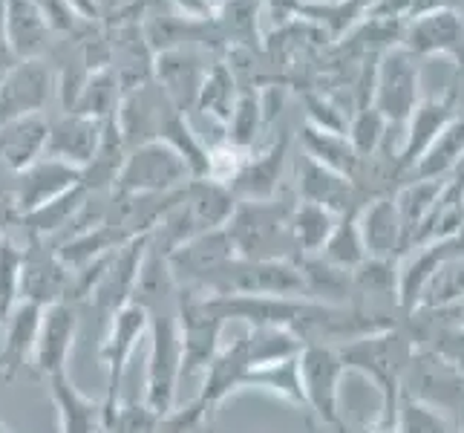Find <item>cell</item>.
<instances>
[{
  "label": "cell",
  "instance_id": "cell-14",
  "mask_svg": "<svg viewBox=\"0 0 464 433\" xmlns=\"http://www.w3.org/2000/svg\"><path fill=\"white\" fill-rule=\"evenodd\" d=\"M24 261H21V300L50 307L67 300L72 271L61 263L58 251L50 249L46 240L24 237Z\"/></svg>",
  "mask_w": 464,
  "mask_h": 433
},
{
  "label": "cell",
  "instance_id": "cell-46",
  "mask_svg": "<svg viewBox=\"0 0 464 433\" xmlns=\"http://www.w3.org/2000/svg\"><path fill=\"white\" fill-rule=\"evenodd\" d=\"M32 4L38 6V12L44 15L46 26L53 29V35H78L87 24L78 18V15L72 12V6L67 4V0H32Z\"/></svg>",
  "mask_w": 464,
  "mask_h": 433
},
{
  "label": "cell",
  "instance_id": "cell-27",
  "mask_svg": "<svg viewBox=\"0 0 464 433\" xmlns=\"http://www.w3.org/2000/svg\"><path fill=\"white\" fill-rule=\"evenodd\" d=\"M211 29L217 41H226L231 50H260V0H222L211 18Z\"/></svg>",
  "mask_w": 464,
  "mask_h": 433
},
{
  "label": "cell",
  "instance_id": "cell-7",
  "mask_svg": "<svg viewBox=\"0 0 464 433\" xmlns=\"http://www.w3.org/2000/svg\"><path fill=\"white\" fill-rule=\"evenodd\" d=\"M150 349H148V379H145V405L159 416L176 410L182 381V341L176 312L150 315Z\"/></svg>",
  "mask_w": 464,
  "mask_h": 433
},
{
  "label": "cell",
  "instance_id": "cell-26",
  "mask_svg": "<svg viewBox=\"0 0 464 433\" xmlns=\"http://www.w3.org/2000/svg\"><path fill=\"white\" fill-rule=\"evenodd\" d=\"M46 388L58 408L61 433H104V399H90L82 393L70 373L50 376Z\"/></svg>",
  "mask_w": 464,
  "mask_h": 433
},
{
  "label": "cell",
  "instance_id": "cell-15",
  "mask_svg": "<svg viewBox=\"0 0 464 433\" xmlns=\"http://www.w3.org/2000/svg\"><path fill=\"white\" fill-rule=\"evenodd\" d=\"M173 113H179V110L170 104V99L156 82H148L145 87H136L130 93H124L121 104H119V113H116V124L121 131L127 151L136 148V144L162 139Z\"/></svg>",
  "mask_w": 464,
  "mask_h": 433
},
{
  "label": "cell",
  "instance_id": "cell-23",
  "mask_svg": "<svg viewBox=\"0 0 464 433\" xmlns=\"http://www.w3.org/2000/svg\"><path fill=\"white\" fill-rule=\"evenodd\" d=\"M297 200L324 205L332 214H346L352 208H361L366 202L349 176L317 165L309 156H303V162L297 168Z\"/></svg>",
  "mask_w": 464,
  "mask_h": 433
},
{
  "label": "cell",
  "instance_id": "cell-2",
  "mask_svg": "<svg viewBox=\"0 0 464 433\" xmlns=\"http://www.w3.org/2000/svg\"><path fill=\"white\" fill-rule=\"evenodd\" d=\"M295 202L260 200L237 202L228 220V237L237 258L243 261H295L297 246L289 231V214Z\"/></svg>",
  "mask_w": 464,
  "mask_h": 433
},
{
  "label": "cell",
  "instance_id": "cell-25",
  "mask_svg": "<svg viewBox=\"0 0 464 433\" xmlns=\"http://www.w3.org/2000/svg\"><path fill=\"white\" fill-rule=\"evenodd\" d=\"M46 133H50V119L44 113L0 124V168L18 176L35 165L46 153Z\"/></svg>",
  "mask_w": 464,
  "mask_h": 433
},
{
  "label": "cell",
  "instance_id": "cell-40",
  "mask_svg": "<svg viewBox=\"0 0 464 433\" xmlns=\"http://www.w3.org/2000/svg\"><path fill=\"white\" fill-rule=\"evenodd\" d=\"M162 139L185 159V165L194 180H205L208 176V144L199 139V133L194 131V124H190V119L185 113L170 116Z\"/></svg>",
  "mask_w": 464,
  "mask_h": 433
},
{
  "label": "cell",
  "instance_id": "cell-36",
  "mask_svg": "<svg viewBox=\"0 0 464 433\" xmlns=\"http://www.w3.org/2000/svg\"><path fill=\"white\" fill-rule=\"evenodd\" d=\"M338 217L341 214H332L324 205L297 200L292 205V214H289V231H292V240L297 246V258L300 254H317L320 249H324Z\"/></svg>",
  "mask_w": 464,
  "mask_h": 433
},
{
  "label": "cell",
  "instance_id": "cell-16",
  "mask_svg": "<svg viewBox=\"0 0 464 433\" xmlns=\"http://www.w3.org/2000/svg\"><path fill=\"white\" fill-rule=\"evenodd\" d=\"M289 148H292V136L280 133L271 139L266 148L251 151L243 171H239L237 180L228 185L231 194L239 202L275 200L283 182V173H285V162H289Z\"/></svg>",
  "mask_w": 464,
  "mask_h": 433
},
{
  "label": "cell",
  "instance_id": "cell-29",
  "mask_svg": "<svg viewBox=\"0 0 464 433\" xmlns=\"http://www.w3.org/2000/svg\"><path fill=\"white\" fill-rule=\"evenodd\" d=\"M87 197H90V191L84 188V182H78L75 188L67 191V194H61V197L50 200L46 205L35 208V212L18 217V226H24L26 237L50 240V237L61 234L63 229L72 226L75 217L82 214Z\"/></svg>",
  "mask_w": 464,
  "mask_h": 433
},
{
  "label": "cell",
  "instance_id": "cell-24",
  "mask_svg": "<svg viewBox=\"0 0 464 433\" xmlns=\"http://www.w3.org/2000/svg\"><path fill=\"white\" fill-rule=\"evenodd\" d=\"M41 312L44 307L38 303L21 300L12 310V315L4 320V347H0V379L12 384L26 367H32V356H35V341H38V327H41Z\"/></svg>",
  "mask_w": 464,
  "mask_h": 433
},
{
  "label": "cell",
  "instance_id": "cell-39",
  "mask_svg": "<svg viewBox=\"0 0 464 433\" xmlns=\"http://www.w3.org/2000/svg\"><path fill=\"white\" fill-rule=\"evenodd\" d=\"M266 131L260 90H239V99L234 104V113L226 124V142L237 144L243 151H254L260 133Z\"/></svg>",
  "mask_w": 464,
  "mask_h": 433
},
{
  "label": "cell",
  "instance_id": "cell-33",
  "mask_svg": "<svg viewBox=\"0 0 464 433\" xmlns=\"http://www.w3.org/2000/svg\"><path fill=\"white\" fill-rule=\"evenodd\" d=\"M239 99V87H237V75L231 70V64H211L202 78V87H199V95H197V107L194 110H202V113L217 122L219 127H226L231 113H234V104Z\"/></svg>",
  "mask_w": 464,
  "mask_h": 433
},
{
  "label": "cell",
  "instance_id": "cell-3",
  "mask_svg": "<svg viewBox=\"0 0 464 433\" xmlns=\"http://www.w3.org/2000/svg\"><path fill=\"white\" fill-rule=\"evenodd\" d=\"M202 295H277V298H306L303 275L295 261H243L234 258L205 275L197 286Z\"/></svg>",
  "mask_w": 464,
  "mask_h": 433
},
{
  "label": "cell",
  "instance_id": "cell-13",
  "mask_svg": "<svg viewBox=\"0 0 464 433\" xmlns=\"http://www.w3.org/2000/svg\"><path fill=\"white\" fill-rule=\"evenodd\" d=\"M78 327H82V307H75L70 300H58L44 307L35 356H32L29 370L41 376L44 381L55 373H67V361L78 339Z\"/></svg>",
  "mask_w": 464,
  "mask_h": 433
},
{
  "label": "cell",
  "instance_id": "cell-30",
  "mask_svg": "<svg viewBox=\"0 0 464 433\" xmlns=\"http://www.w3.org/2000/svg\"><path fill=\"white\" fill-rule=\"evenodd\" d=\"M185 202L194 214L199 231H214L226 229L228 220L237 208V197L231 194L228 185L214 182V180H190L185 185Z\"/></svg>",
  "mask_w": 464,
  "mask_h": 433
},
{
  "label": "cell",
  "instance_id": "cell-48",
  "mask_svg": "<svg viewBox=\"0 0 464 433\" xmlns=\"http://www.w3.org/2000/svg\"><path fill=\"white\" fill-rule=\"evenodd\" d=\"M268 15L275 18L277 26H285L289 21H300L303 18V6H306V0H263Z\"/></svg>",
  "mask_w": 464,
  "mask_h": 433
},
{
  "label": "cell",
  "instance_id": "cell-31",
  "mask_svg": "<svg viewBox=\"0 0 464 433\" xmlns=\"http://www.w3.org/2000/svg\"><path fill=\"white\" fill-rule=\"evenodd\" d=\"M300 144L303 153L309 159H314L317 165H324L329 171H338L349 180H355V173L361 168V156L352 148V142L346 139V133H332V131H320V127H312L303 122L300 127Z\"/></svg>",
  "mask_w": 464,
  "mask_h": 433
},
{
  "label": "cell",
  "instance_id": "cell-52",
  "mask_svg": "<svg viewBox=\"0 0 464 433\" xmlns=\"http://www.w3.org/2000/svg\"><path fill=\"white\" fill-rule=\"evenodd\" d=\"M194 433H211V428H202V430H194Z\"/></svg>",
  "mask_w": 464,
  "mask_h": 433
},
{
  "label": "cell",
  "instance_id": "cell-20",
  "mask_svg": "<svg viewBox=\"0 0 464 433\" xmlns=\"http://www.w3.org/2000/svg\"><path fill=\"white\" fill-rule=\"evenodd\" d=\"M237 258L234 243L226 229L202 231L194 240H188L179 249L168 254L170 271L179 286H197L205 275H211L214 269Z\"/></svg>",
  "mask_w": 464,
  "mask_h": 433
},
{
  "label": "cell",
  "instance_id": "cell-43",
  "mask_svg": "<svg viewBox=\"0 0 464 433\" xmlns=\"http://www.w3.org/2000/svg\"><path fill=\"white\" fill-rule=\"evenodd\" d=\"M395 430L398 433H453V425L447 419V413L401 393L395 408Z\"/></svg>",
  "mask_w": 464,
  "mask_h": 433
},
{
  "label": "cell",
  "instance_id": "cell-17",
  "mask_svg": "<svg viewBox=\"0 0 464 433\" xmlns=\"http://www.w3.org/2000/svg\"><path fill=\"white\" fill-rule=\"evenodd\" d=\"M211 64H205L202 55L176 46V50L156 53L153 58V82L162 87V93L170 99V104L179 113H190L197 107V95L202 87V78Z\"/></svg>",
  "mask_w": 464,
  "mask_h": 433
},
{
  "label": "cell",
  "instance_id": "cell-28",
  "mask_svg": "<svg viewBox=\"0 0 464 433\" xmlns=\"http://www.w3.org/2000/svg\"><path fill=\"white\" fill-rule=\"evenodd\" d=\"M246 390H260L268 396H277V399H283V402H289L292 408H297L312 422L306 396H303V384H300L297 356L254 367V370H248L243 376V381H239V393H246Z\"/></svg>",
  "mask_w": 464,
  "mask_h": 433
},
{
  "label": "cell",
  "instance_id": "cell-4",
  "mask_svg": "<svg viewBox=\"0 0 464 433\" xmlns=\"http://www.w3.org/2000/svg\"><path fill=\"white\" fill-rule=\"evenodd\" d=\"M419 102H421V61L412 53H407L401 44H395L375 58L370 104L390 122V127H404Z\"/></svg>",
  "mask_w": 464,
  "mask_h": 433
},
{
  "label": "cell",
  "instance_id": "cell-35",
  "mask_svg": "<svg viewBox=\"0 0 464 433\" xmlns=\"http://www.w3.org/2000/svg\"><path fill=\"white\" fill-rule=\"evenodd\" d=\"M121 95L124 93H121V84H119L113 67L95 70L84 82V87H82V93H78V99H75L70 113H82V116L95 119V122H110V119H116V113H119Z\"/></svg>",
  "mask_w": 464,
  "mask_h": 433
},
{
  "label": "cell",
  "instance_id": "cell-5",
  "mask_svg": "<svg viewBox=\"0 0 464 433\" xmlns=\"http://www.w3.org/2000/svg\"><path fill=\"white\" fill-rule=\"evenodd\" d=\"M176 324H179V341H182V381L197 379L208 370V364L222 347V330L226 318H219L217 310L208 303L199 289L179 286L176 295Z\"/></svg>",
  "mask_w": 464,
  "mask_h": 433
},
{
  "label": "cell",
  "instance_id": "cell-32",
  "mask_svg": "<svg viewBox=\"0 0 464 433\" xmlns=\"http://www.w3.org/2000/svg\"><path fill=\"white\" fill-rule=\"evenodd\" d=\"M124 156H127V144L121 139V131L116 119L104 122L102 127V142L95 148L92 159L87 162V168L82 171V182L87 191H113L116 180H119V171L124 165Z\"/></svg>",
  "mask_w": 464,
  "mask_h": 433
},
{
  "label": "cell",
  "instance_id": "cell-1",
  "mask_svg": "<svg viewBox=\"0 0 464 433\" xmlns=\"http://www.w3.org/2000/svg\"><path fill=\"white\" fill-rule=\"evenodd\" d=\"M338 352L343 359L346 373H358L381 396V416L375 422H395L401 376L415 352V341H410L398 327H390L361 335V339L338 347Z\"/></svg>",
  "mask_w": 464,
  "mask_h": 433
},
{
  "label": "cell",
  "instance_id": "cell-42",
  "mask_svg": "<svg viewBox=\"0 0 464 433\" xmlns=\"http://www.w3.org/2000/svg\"><path fill=\"white\" fill-rule=\"evenodd\" d=\"M21 261L24 246L14 243L6 231L0 237V324L21 303Z\"/></svg>",
  "mask_w": 464,
  "mask_h": 433
},
{
  "label": "cell",
  "instance_id": "cell-34",
  "mask_svg": "<svg viewBox=\"0 0 464 433\" xmlns=\"http://www.w3.org/2000/svg\"><path fill=\"white\" fill-rule=\"evenodd\" d=\"M464 159V113H459L450 124L430 144V151L421 156V162L412 168L415 180H444Z\"/></svg>",
  "mask_w": 464,
  "mask_h": 433
},
{
  "label": "cell",
  "instance_id": "cell-49",
  "mask_svg": "<svg viewBox=\"0 0 464 433\" xmlns=\"http://www.w3.org/2000/svg\"><path fill=\"white\" fill-rule=\"evenodd\" d=\"M67 4L72 6V12H75L84 24H99V21H102V6H99V0H67Z\"/></svg>",
  "mask_w": 464,
  "mask_h": 433
},
{
  "label": "cell",
  "instance_id": "cell-6",
  "mask_svg": "<svg viewBox=\"0 0 464 433\" xmlns=\"http://www.w3.org/2000/svg\"><path fill=\"white\" fill-rule=\"evenodd\" d=\"M297 367H300V384L309 405V416L320 425L341 430L343 428L341 390L349 373L338 347L303 344V349L297 352Z\"/></svg>",
  "mask_w": 464,
  "mask_h": 433
},
{
  "label": "cell",
  "instance_id": "cell-11",
  "mask_svg": "<svg viewBox=\"0 0 464 433\" xmlns=\"http://www.w3.org/2000/svg\"><path fill=\"white\" fill-rule=\"evenodd\" d=\"M401 46L415 58H447L456 64L459 87H464V12H433L404 26Z\"/></svg>",
  "mask_w": 464,
  "mask_h": 433
},
{
  "label": "cell",
  "instance_id": "cell-44",
  "mask_svg": "<svg viewBox=\"0 0 464 433\" xmlns=\"http://www.w3.org/2000/svg\"><path fill=\"white\" fill-rule=\"evenodd\" d=\"M165 416H159L141 402H127L104 410V433H159Z\"/></svg>",
  "mask_w": 464,
  "mask_h": 433
},
{
  "label": "cell",
  "instance_id": "cell-37",
  "mask_svg": "<svg viewBox=\"0 0 464 433\" xmlns=\"http://www.w3.org/2000/svg\"><path fill=\"white\" fill-rule=\"evenodd\" d=\"M317 254L326 263L338 266V269H346V271H355L366 261V249H363L361 229H358V208H352V212L338 217L329 240H326L324 249H320Z\"/></svg>",
  "mask_w": 464,
  "mask_h": 433
},
{
  "label": "cell",
  "instance_id": "cell-51",
  "mask_svg": "<svg viewBox=\"0 0 464 433\" xmlns=\"http://www.w3.org/2000/svg\"><path fill=\"white\" fill-rule=\"evenodd\" d=\"M14 64H18V55L12 53V46L4 38V29H0V82H4V78L12 73Z\"/></svg>",
  "mask_w": 464,
  "mask_h": 433
},
{
  "label": "cell",
  "instance_id": "cell-22",
  "mask_svg": "<svg viewBox=\"0 0 464 433\" xmlns=\"http://www.w3.org/2000/svg\"><path fill=\"white\" fill-rule=\"evenodd\" d=\"M104 122H95L82 113H61L50 119V133H46V153L58 162H67L84 171L102 142Z\"/></svg>",
  "mask_w": 464,
  "mask_h": 433
},
{
  "label": "cell",
  "instance_id": "cell-19",
  "mask_svg": "<svg viewBox=\"0 0 464 433\" xmlns=\"http://www.w3.org/2000/svg\"><path fill=\"white\" fill-rule=\"evenodd\" d=\"M358 229L366 249V258L372 261H398L404 251V222L398 214V205L390 194L366 200L358 208Z\"/></svg>",
  "mask_w": 464,
  "mask_h": 433
},
{
  "label": "cell",
  "instance_id": "cell-12",
  "mask_svg": "<svg viewBox=\"0 0 464 433\" xmlns=\"http://www.w3.org/2000/svg\"><path fill=\"white\" fill-rule=\"evenodd\" d=\"M55 95V73L46 58L18 61L0 82V124L44 113Z\"/></svg>",
  "mask_w": 464,
  "mask_h": 433
},
{
  "label": "cell",
  "instance_id": "cell-50",
  "mask_svg": "<svg viewBox=\"0 0 464 433\" xmlns=\"http://www.w3.org/2000/svg\"><path fill=\"white\" fill-rule=\"evenodd\" d=\"M453 335H456V341H461V344H456L453 349H444V352H439V356H444L447 361H450V364L456 367V373L464 379V330H456Z\"/></svg>",
  "mask_w": 464,
  "mask_h": 433
},
{
  "label": "cell",
  "instance_id": "cell-41",
  "mask_svg": "<svg viewBox=\"0 0 464 433\" xmlns=\"http://www.w3.org/2000/svg\"><path fill=\"white\" fill-rule=\"evenodd\" d=\"M390 131H392L390 122L383 119L372 104H366V107H358L355 116L349 119L346 139L352 142V148H355L361 159H370L378 151H383Z\"/></svg>",
  "mask_w": 464,
  "mask_h": 433
},
{
  "label": "cell",
  "instance_id": "cell-8",
  "mask_svg": "<svg viewBox=\"0 0 464 433\" xmlns=\"http://www.w3.org/2000/svg\"><path fill=\"white\" fill-rule=\"evenodd\" d=\"M190 176L185 159L176 153L165 139H153L127 151L119 171V194H168L188 185Z\"/></svg>",
  "mask_w": 464,
  "mask_h": 433
},
{
  "label": "cell",
  "instance_id": "cell-21",
  "mask_svg": "<svg viewBox=\"0 0 464 433\" xmlns=\"http://www.w3.org/2000/svg\"><path fill=\"white\" fill-rule=\"evenodd\" d=\"M0 29L18 61L46 58L53 46V29L32 0H0Z\"/></svg>",
  "mask_w": 464,
  "mask_h": 433
},
{
  "label": "cell",
  "instance_id": "cell-47",
  "mask_svg": "<svg viewBox=\"0 0 464 433\" xmlns=\"http://www.w3.org/2000/svg\"><path fill=\"white\" fill-rule=\"evenodd\" d=\"M173 9L179 12V18L185 21H197L205 24L214 18V12L219 6V0H170Z\"/></svg>",
  "mask_w": 464,
  "mask_h": 433
},
{
  "label": "cell",
  "instance_id": "cell-10",
  "mask_svg": "<svg viewBox=\"0 0 464 433\" xmlns=\"http://www.w3.org/2000/svg\"><path fill=\"white\" fill-rule=\"evenodd\" d=\"M461 87L456 84L453 90H447L441 95H421V102L415 104L410 113L404 133H401V148L395 153V168L398 173L412 171L421 162V156L430 151V144L439 139V133L450 124L461 110Z\"/></svg>",
  "mask_w": 464,
  "mask_h": 433
},
{
  "label": "cell",
  "instance_id": "cell-18",
  "mask_svg": "<svg viewBox=\"0 0 464 433\" xmlns=\"http://www.w3.org/2000/svg\"><path fill=\"white\" fill-rule=\"evenodd\" d=\"M78 182H82V171L67 162H58V159L44 156L35 165H29L26 171L14 176V188H12L14 212H18V217H24L50 200L67 194Z\"/></svg>",
  "mask_w": 464,
  "mask_h": 433
},
{
  "label": "cell",
  "instance_id": "cell-9",
  "mask_svg": "<svg viewBox=\"0 0 464 433\" xmlns=\"http://www.w3.org/2000/svg\"><path fill=\"white\" fill-rule=\"evenodd\" d=\"M150 330V315L139 307V303H124V307L107 320V332L99 347V359L107 373V393H104V410L119 405L121 396V381L127 373L133 352L139 341L145 339Z\"/></svg>",
  "mask_w": 464,
  "mask_h": 433
},
{
  "label": "cell",
  "instance_id": "cell-38",
  "mask_svg": "<svg viewBox=\"0 0 464 433\" xmlns=\"http://www.w3.org/2000/svg\"><path fill=\"white\" fill-rule=\"evenodd\" d=\"M441 185H444V180H415L392 197L398 205V214H401V222H404V251L410 249L415 231L421 229V222L430 217V212H433V205L441 194Z\"/></svg>",
  "mask_w": 464,
  "mask_h": 433
},
{
  "label": "cell",
  "instance_id": "cell-45",
  "mask_svg": "<svg viewBox=\"0 0 464 433\" xmlns=\"http://www.w3.org/2000/svg\"><path fill=\"white\" fill-rule=\"evenodd\" d=\"M303 102H306V124L320 127V131H332V133H346L349 119L343 116V110L334 104L329 95L306 93Z\"/></svg>",
  "mask_w": 464,
  "mask_h": 433
},
{
  "label": "cell",
  "instance_id": "cell-53",
  "mask_svg": "<svg viewBox=\"0 0 464 433\" xmlns=\"http://www.w3.org/2000/svg\"><path fill=\"white\" fill-rule=\"evenodd\" d=\"M0 433H12L9 428H4V425H0Z\"/></svg>",
  "mask_w": 464,
  "mask_h": 433
}]
</instances>
